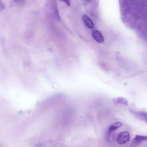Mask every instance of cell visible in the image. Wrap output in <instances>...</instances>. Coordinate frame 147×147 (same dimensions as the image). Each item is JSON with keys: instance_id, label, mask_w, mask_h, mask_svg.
<instances>
[{"instance_id": "6da1fadb", "label": "cell", "mask_w": 147, "mask_h": 147, "mask_svg": "<svg viewBox=\"0 0 147 147\" xmlns=\"http://www.w3.org/2000/svg\"><path fill=\"white\" fill-rule=\"evenodd\" d=\"M130 139V135L129 132L124 131L119 133L117 139V143L120 144H125Z\"/></svg>"}, {"instance_id": "7a4b0ae2", "label": "cell", "mask_w": 147, "mask_h": 147, "mask_svg": "<svg viewBox=\"0 0 147 147\" xmlns=\"http://www.w3.org/2000/svg\"><path fill=\"white\" fill-rule=\"evenodd\" d=\"M147 140V137L146 136L136 135L131 144V146H137L143 142L146 141Z\"/></svg>"}, {"instance_id": "3957f363", "label": "cell", "mask_w": 147, "mask_h": 147, "mask_svg": "<svg viewBox=\"0 0 147 147\" xmlns=\"http://www.w3.org/2000/svg\"><path fill=\"white\" fill-rule=\"evenodd\" d=\"M129 112L137 118L147 122V113L143 111H136L129 109Z\"/></svg>"}, {"instance_id": "277c9868", "label": "cell", "mask_w": 147, "mask_h": 147, "mask_svg": "<svg viewBox=\"0 0 147 147\" xmlns=\"http://www.w3.org/2000/svg\"><path fill=\"white\" fill-rule=\"evenodd\" d=\"M92 35L94 39L97 42L102 43L104 42V37L99 31L94 30L92 32Z\"/></svg>"}, {"instance_id": "5b68a950", "label": "cell", "mask_w": 147, "mask_h": 147, "mask_svg": "<svg viewBox=\"0 0 147 147\" xmlns=\"http://www.w3.org/2000/svg\"><path fill=\"white\" fill-rule=\"evenodd\" d=\"M82 18L84 23L87 27L90 29L94 28V26L92 21L87 15H83Z\"/></svg>"}, {"instance_id": "8992f818", "label": "cell", "mask_w": 147, "mask_h": 147, "mask_svg": "<svg viewBox=\"0 0 147 147\" xmlns=\"http://www.w3.org/2000/svg\"><path fill=\"white\" fill-rule=\"evenodd\" d=\"M114 103L115 104H121L123 105L128 106V102L126 98L123 97H119L113 99Z\"/></svg>"}, {"instance_id": "52a82bcc", "label": "cell", "mask_w": 147, "mask_h": 147, "mask_svg": "<svg viewBox=\"0 0 147 147\" xmlns=\"http://www.w3.org/2000/svg\"><path fill=\"white\" fill-rule=\"evenodd\" d=\"M123 125V123L120 122H116L111 125L109 128V131L110 132H112Z\"/></svg>"}, {"instance_id": "ba28073f", "label": "cell", "mask_w": 147, "mask_h": 147, "mask_svg": "<svg viewBox=\"0 0 147 147\" xmlns=\"http://www.w3.org/2000/svg\"><path fill=\"white\" fill-rule=\"evenodd\" d=\"M64 2L68 6L70 5V2L69 0H61Z\"/></svg>"}, {"instance_id": "9c48e42d", "label": "cell", "mask_w": 147, "mask_h": 147, "mask_svg": "<svg viewBox=\"0 0 147 147\" xmlns=\"http://www.w3.org/2000/svg\"><path fill=\"white\" fill-rule=\"evenodd\" d=\"M4 8V6L0 0V11H2Z\"/></svg>"}, {"instance_id": "30bf717a", "label": "cell", "mask_w": 147, "mask_h": 147, "mask_svg": "<svg viewBox=\"0 0 147 147\" xmlns=\"http://www.w3.org/2000/svg\"><path fill=\"white\" fill-rule=\"evenodd\" d=\"M84 0L85 1H86V2H88V1H91V0Z\"/></svg>"}, {"instance_id": "8fae6325", "label": "cell", "mask_w": 147, "mask_h": 147, "mask_svg": "<svg viewBox=\"0 0 147 147\" xmlns=\"http://www.w3.org/2000/svg\"></svg>"}]
</instances>
